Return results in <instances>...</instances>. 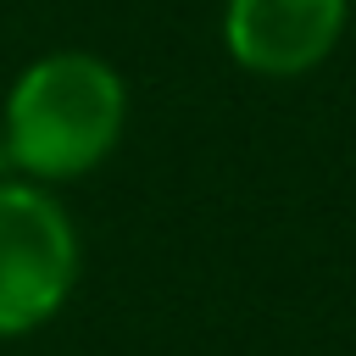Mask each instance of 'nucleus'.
Segmentation results:
<instances>
[{
    "label": "nucleus",
    "instance_id": "1",
    "mask_svg": "<svg viewBox=\"0 0 356 356\" xmlns=\"http://www.w3.org/2000/svg\"><path fill=\"white\" fill-rule=\"evenodd\" d=\"M122 122V72L95 50H50L28 61L0 111L11 172H22L28 184H67L95 172L117 150Z\"/></svg>",
    "mask_w": 356,
    "mask_h": 356
},
{
    "label": "nucleus",
    "instance_id": "3",
    "mask_svg": "<svg viewBox=\"0 0 356 356\" xmlns=\"http://www.w3.org/2000/svg\"><path fill=\"white\" fill-rule=\"evenodd\" d=\"M345 11L350 0H228L222 44L256 78H300L334 56Z\"/></svg>",
    "mask_w": 356,
    "mask_h": 356
},
{
    "label": "nucleus",
    "instance_id": "2",
    "mask_svg": "<svg viewBox=\"0 0 356 356\" xmlns=\"http://www.w3.org/2000/svg\"><path fill=\"white\" fill-rule=\"evenodd\" d=\"M78 228L44 184H0V339L44 328L78 284Z\"/></svg>",
    "mask_w": 356,
    "mask_h": 356
},
{
    "label": "nucleus",
    "instance_id": "4",
    "mask_svg": "<svg viewBox=\"0 0 356 356\" xmlns=\"http://www.w3.org/2000/svg\"><path fill=\"white\" fill-rule=\"evenodd\" d=\"M11 178V156H6V134H0V184Z\"/></svg>",
    "mask_w": 356,
    "mask_h": 356
}]
</instances>
